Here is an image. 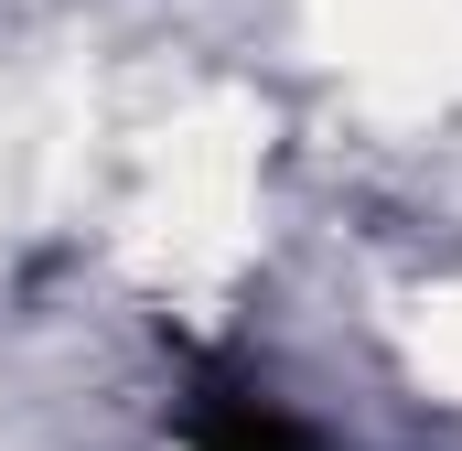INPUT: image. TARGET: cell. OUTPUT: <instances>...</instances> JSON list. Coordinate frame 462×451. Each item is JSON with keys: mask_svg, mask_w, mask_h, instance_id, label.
Listing matches in <instances>:
<instances>
[{"mask_svg": "<svg viewBox=\"0 0 462 451\" xmlns=\"http://www.w3.org/2000/svg\"><path fill=\"white\" fill-rule=\"evenodd\" d=\"M194 451H323L258 376H236L226 354H194V409H183Z\"/></svg>", "mask_w": 462, "mask_h": 451, "instance_id": "6da1fadb", "label": "cell"}]
</instances>
